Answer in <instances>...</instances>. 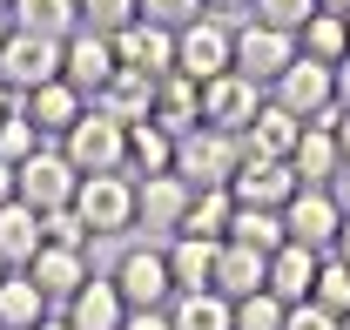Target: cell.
Returning <instances> with one entry per match:
<instances>
[{"mask_svg": "<svg viewBox=\"0 0 350 330\" xmlns=\"http://www.w3.org/2000/svg\"><path fill=\"white\" fill-rule=\"evenodd\" d=\"M269 101H283L304 128H337V115H344V101H337V68H323V61H310V54H297V61L269 81Z\"/></svg>", "mask_w": 350, "mask_h": 330, "instance_id": "obj_1", "label": "cell"}, {"mask_svg": "<svg viewBox=\"0 0 350 330\" xmlns=\"http://www.w3.org/2000/svg\"><path fill=\"white\" fill-rule=\"evenodd\" d=\"M243 168V135H222V128L196 122L189 135H175V175L189 189H229Z\"/></svg>", "mask_w": 350, "mask_h": 330, "instance_id": "obj_2", "label": "cell"}, {"mask_svg": "<svg viewBox=\"0 0 350 330\" xmlns=\"http://www.w3.org/2000/svg\"><path fill=\"white\" fill-rule=\"evenodd\" d=\"M108 283L122 290V303L129 310H169L175 303V277H169V249L162 243H129L115 256V270H108Z\"/></svg>", "mask_w": 350, "mask_h": 330, "instance_id": "obj_3", "label": "cell"}, {"mask_svg": "<svg viewBox=\"0 0 350 330\" xmlns=\"http://www.w3.org/2000/svg\"><path fill=\"white\" fill-rule=\"evenodd\" d=\"M61 155L75 162V175H129V128L108 122L101 108H88L81 122L61 135Z\"/></svg>", "mask_w": 350, "mask_h": 330, "instance_id": "obj_4", "label": "cell"}, {"mask_svg": "<svg viewBox=\"0 0 350 330\" xmlns=\"http://www.w3.org/2000/svg\"><path fill=\"white\" fill-rule=\"evenodd\" d=\"M75 189H81V175H75V162L61 155V142L34 149L27 162L14 168V196H21L27 209H41V216H54V209H75Z\"/></svg>", "mask_w": 350, "mask_h": 330, "instance_id": "obj_5", "label": "cell"}, {"mask_svg": "<svg viewBox=\"0 0 350 330\" xmlns=\"http://www.w3.org/2000/svg\"><path fill=\"white\" fill-rule=\"evenodd\" d=\"M229 68H236V27H229L222 14H202V21H189V27L175 34V75L216 81Z\"/></svg>", "mask_w": 350, "mask_h": 330, "instance_id": "obj_6", "label": "cell"}, {"mask_svg": "<svg viewBox=\"0 0 350 330\" xmlns=\"http://www.w3.org/2000/svg\"><path fill=\"white\" fill-rule=\"evenodd\" d=\"M75 216L88 223V236H129L135 229V175H81Z\"/></svg>", "mask_w": 350, "mask_h": 330, "instance_id": "obj_7", "label": "cell"}, {"mask_svg": "<svg viewBox=\"0 0 350 330\" xmlns=\"http://www.w3.org/2000/svg\"><path fill=\"white\" fill-rule=\"evenodd\" d=\"M189 203H196V189H189L175 168L169 175H142V182H135V229H142L148 243H169V236H182Z\"/></svg>", "mask_w": 350, "mask_h": 330, "instance_id": "obj_8", "label": "cell"}, {"mask_svg": "<svg viewBox=\"0 0 350 330\" xmlns=\"http://www.w3.org/2000/svg\"><path fill=\"white\" fill-rule=\"evenodd\" d=\"M0 81L14 88V94H34V88L61 81V41H47V34H7L0 47Z\"/></svg>", "mask_w": 350, "mask_h": 330, "instance_id": "obj_9", "label": "cell"}, {"mask_svg": "<svg viewBox=\"0 0 350 330\" xmlns=\"http://www.w3.org/2000/svg\"><path fill=\"white\" fill-rule=\"evenodd\" d=\"M262 101H269V88L229 68V75H216V81H202V122L222 128V135H243V128L256 122Z\"/></svg>", "mask_w": 350, "mask_h": 330, "instance_id": "obj_10", "label": "cell"}, {"mask_svg": "<svg viewBox=\"0 0 350 330\" xmlns=\"http://www.w3.org/2000/svg\"><path fill=\"white\" fill-rule=\"evenodd\" d=\"M297 54H304V47H297V34H283V27H262L256 14L236 27V75H250V81H262V88L276 81V75H283Z\"/></svg>", "mask_w": 350, "mask_h": 330, "instance_id": "obj_11", "label": "cell"}, {"mask_svg": "<svg viewBox=\"0 0 350 330\" xmlns=\"http://www.w3.org/2000/svg\"><path fill=\"white\" fill-rule=\"evenodd\" d=\"M283 229H290V243L317 249V256H330L337 236H344V209L330 203V189H297L290 209H283Z\"/></svg>", "mask_w": 350, "mask_h": 330, "instance_id": "obj_12", "label": "cell"}, {"mask_svg": "<svg viewBox=\"0 0 350 330\" xmlns=\"http://www.w3.org/2000/svg\"><path fill=\"white\" fill-rule=\"evenodd\" d=\"M297 189H304V182H297V168H290V162H269V155H243L236 182H229L236 209H290Z\"/></svg>", "mask_w": 350, "mask_h": 330, "instance_id": "obj_13", "label": "cell"}, {"mask_svg": "<svg viewBox=\"0 0 350 330\" xmlns=\"http://www.w3.org/2000/svg\"><path fill=\"white\" fill-rule=\"evenodd\" d=\"M115 68H122V61H115V41H108V34H88V27H81V34L61 41V81L75 88V94H88V101L108 88Z\"/></svg>", "mask_w": 350, "mask_h": 330, "instance_id": "obj_14", "label": "cell"}, {"mask_svg": "<svg viewBox=\"0 0 350 330\" xmlns=\"http://www.w3.org/2000/svg\"><path fill=\"white\" fill-rule=\"evenodd\" d=\"M115 61L135 68V75H148V81H162V75H175V34L155 27V21H135V27L115 34Z\"/></svg>", "mask_w": 350, "mask_h": 330, "instance_id": "obj_15", "label": "cell"}, {"mask_svg": "<svg viewBox=\"0 0 350 330\" xmlns=\"http://www.w3.org/2000/svg\"><path fill=\"white\" fill-rule=\"evenodd\" d=\"M61 317H68V330H122L129 324V303H122V290L108 283V277H88V283L61 303Z\"/></svg>", "mask_w": 350, "mask_h": 330, "instance_id": "obj_16", "label": "cell"}, {"mask_svg": "<svg viewBox=\"0 0 350 330\" xmlns=\"http://www.w3.org/2000/svg\"><path fill=\"white\" fill-rule=\"evenodd\" d=\"M297 142H304V122H297L283 101H262L256 122L243 128V155H269V162H290Z\"/></svg>", "mask_w": 350, "mask_h": 330, "instance_id": "obj_17", "label": "cell"}, {"mask_svg": "<svg viewBox=\"0 0 350 330\" xmlns=\"http://www.w3.org/2000/svg\"><path fill=\"white\" fill-rule=\"evenodd\" d=\"M88 108H101L108 122L135 128V122H148V115H155V81H148V75H135V68H115V75H108V88H101Z\"/></svg>", "mask_w": 350, "mask_h": 330, "instance_id": "obj_18", "label": "cell"}, {"mask_svg": "<svg viewBox=\"0 0 350 330\" xmlns=\"http://www.w3.org/2000/svg\"><path fill=\"white\" fill-rule=\"evenodd\" d=\"M21 115L41 128L47 142H61V135L88 115V94H75L68 81H47V88H34V94H21Z\"/></svg>", "mask_w": 350, "mask_h": 330, "instance_id": "obj_19", "label": "cell"}, {"mask_svg": "<svg viewBox=\"0 0 350 330\" xmlns=\"http://www.w3.org/2000/svg\"><path fill=\"white\" fill-rule=\"evenodd\" d=\"M27 277H34V283H41V296L61 310V303H68V296H75L94 270H88V249H54V243H47L41 256L27 263Z\"/></svg>", "mask_w": 350, "mask_h": 330, "instance_id": "obj_20", "label": "cell"}, {"mask_svg": "<svg viewBox=\"0 0 350 330\" xmlns=\"http://www.w3.org/2000/svg\"><path fill=\"white\" fill-rule=\"evenodd\" d=\"M47 249V229H41V209H27L21 196L0 209V263L7 270H27L34 256Z\"/></svg>", "mask_w": 350, "mask_h": 330, "instance_id": "obj_21", "label": "cell"}, {"mask_svg": "<svg viewBox=\"0 0 350 330\" xmlns=\"http://www.w3.org/2000/svg\"><path fill=\"white\" fill-rule=\"evenodd\" d=\"M169 277H175V296H189V290H216V256L222 243H202V236H169Z\"/></svg>", "mask_w": 350, "mask_h": 330, "instance_id": "obj_22", "label": "cell"}, {"mask_svg": "<svg viewBox=\"0 0 350 330\" xmlns=\"http://www.w3.org/2000/svg\"><path fill=\"white\" fill-rule=\"evenodd\" d=\"M216 290L229 296V303H243V296L269 290V256L250 249V243H222V256H216Z\"/></svg>", "mask_w": 350, "mask_h": 330, "instance_id": "obj_23", "label": "cell"}, {"mask_svg": "<svg viewBox=\"0 0 350 330\" xmlns=\"http://www.w3.org/2000/svg\"><path fill=\"white\" fill-rule=\"evenodd\" d=\"M317 249H304V243H283L276 256H269V296L276 303H310V290H317Z\"/></svg>", "mask_w": 350, "mask_h": 330, "instance_id": "obj_24", "label": "cell"}, {"mask_svg": "<svg viewBox=\"0 0 350 330\" xmlns=\"http://www.w3.org/2000/svg\"><path fill=\"white\" fill-rule=\"evenodd\" d=\"M7 21H14L21 34L68 41V34H81V0H14V7H7Z\"/></svg>", "mask_w": 350, "mask_h": 330, "instance_id": "obj_25", "label": "cell"}, {"mask_svg": "<svg viewBox=\"0 0 350 330\" xmlns=\"http://www.w3.org/2000/svg\"><path fill=\"white\" fill-rule=\"evenodd\" d=\"M47 317H54V303L41 296V283L27 270H7V283H0V330H41Z\"/></svg>", "mask_w": 350, "mask_h": 330, "instance_id": "obj_26", "label": "cell"}, {"mask_svg": "<svg viewBox=\"0 0 350 330\" xmlns=\"http://www.w3.org/2000/svg\"><path fill=\"white\" fill-rule=\"evenodd\" d=\"M148 122H162L169 135H189V128L202 122V81L162 75V81H155V115H148Z\"/></svg>", "mask_w": 350, "mask_h": 330, "instance_id": "obj_27", "label": "cell"}, {"mask_svg": "<svg viewBox=\"0 0 350 330\" xmlns=\"http://www.w3.org/2000/svg\"><path fill=\"white\" fill-rule=\"evenodd\" d=\"M290 168H297V182H304V189H330V182H337V168H344L337 135H330V128H304V142H297Z\"/></svg>", "mask_w": 350, "mask_h": 330, "instance_id": "obj_28", "label": "cell"}, {"mask_svg": "<svg viewBox=\"0 0 350 330\" xmlns=\"http://www.w3.org/2000/svg\"><path fill=\"white\" fill-rule=\"evenodd\" d=\"M169 324L175 330H236V303L222 290H189L169 303Z\"/></svg>", "mask_w": 350, "mask_h": 330, "instance_id": "obj_29", "label": "cell"}, {"mask_svg": "<svg viewBox=\"0 0 350 330\" xmlns=\"http://www.w3.org/2000/svg\"><path fill=\"white\" fill-rule=\"evenodd\" d=\"M175 168V135L162 122H135L129 128V175L142 182V175H169Z\"/></svg>", "mask_w": 350, "mask_h": 330, "instance_id": "obj_30", "label": "cell"}, {"mask_svg": "<svg viewBox=\"0 0 350 330\" xmlns=\"http://www.w3.org/2000/svg\"><path fill=\"white\" fill-rule=\"evenodd\" d=\"M229 223H236V196H229V189H196V203H189V216H182V236L229 243Z\"/></svg>", "mask_w": 350, "mask_h": 330, "instance_id": "obj_31", "label": "cell"}, {"mask_svg": "<svg viewBox=\"0 0 350 330\" xmlns=\"http://www.w3.org/2000/svg\"><path fill=\"white\" fill-rule=\"evenodd\" d=\"M297 47H304L310 61L337 68V61L350 54V21H344V14H310V27L297 34Z\"/></svg>", "mask_w": 350, "mask_h": 330, "instance_id": "obj_32", "label": "cell"}, {"mask_svg": "<svg viewBox=\"0 0 350 330\" xmlns=\"http://www.w3.org/2000/svg\"><path fill=\"white\" fill-rule=\"evenodd\" d=\"M229 243H250L262 256H276V249L290 243V229H283V209H236V223H229Z\"/></svg>", "mask_w": 350, "mask_h": 330, "instance_id": "obj_33", "label": "cell"}, {"mask_svg": "<svg viewBox=\"0 0 350 330\" xmlns=\"http://www.w3.org/2000/svg\"><path fill=\"white\" fill-rule=\"evenodd\" d=\"M142 21V0H81V27L88 34H122V27H135Z\"/></svg>", "mask_w": 350, "mask_h": 330, "instance_id": "obj_34", "label": "cell"}, {"mask_svg": "<svg viewBox=\"0 0 350 330\" xmlns=\"http://www.w3.org/2000/svg\"><path fill=\"white\" fill-rule=\"evenodd\" d=\"M310 303L317 310H330V317H350V270L337 256H323L317 263V290H310Z\"/></svg>", "mask_w": 350, "mask_h": 330, "instance_id": "obj_35", "label": "cell"}, {"mask_svg": "<svg viewBox=\"0 0 350 330\" xmlns=\"http://www.w3.org/2000/svg\"><path fill=\"white\" fill-rule=\"evenodd\" d=\"M34 149H47V135L34 122H27V115H21V108H14V115H0V162H27V155H34Z\"/></svg>", "mask_w": 350, "mask_h": 330, "instance_id": "obj_36", "label": "cell"}, {"mask_svg": "<svg viewBox=\"0 0 350 330\" xmlns=\"http://www.w3.org/2000/svg\"><path fill=\"white\" fill-rule=\"evenodd\" d=\"M262 27H283V34H304L310 27V14H317V0H256L250 7Z\"/></svg>", "mask_w": 350, "mask_h": 330, "instance_id": "obj_37", "label": "cell"}, {"mask_svg": "<svg viewBox=\"0 0 350 330\" xmlns=\"http://www.w3.org/2000/svg\"><path fill=\"white\" fill-rule=\"evenodd\" d=\"M283 317H290V303H276L269 290H256V296L236 303V330H283Z\"/></svg>", "mask_w": 350, "mask_h": 330, "instance_id": "obj_38", "label": "cell"}, {"mask_svg": "<svg viewBox=\"0 0 350 330\" xmlns=\"http://www.w3.org/2000/svg\"><path fill=\"white\" fill-rule=\"evenodd\" d=\"M209 7L202 0H142V21H155V27H169V34H182L189 21H202Z\"/></svg>", "mask_w": 350, "mask_h": 330, "instance_id": "obj_39", "label": "cell"}, {"mask_svg": "<svg viewBox=\"0 0 350 330\" xmlns=\"http://www.w3.org/2000/svg\"><path fill=\"white\" fill-rule=\"evenodd\" d=\"M41 229H47V243L54 249H88L94 236H88V223L75 216V209H54V216H41Z\"/></svg>", "mask_w": 350, "mask_h": 330, "instance_id": "obj_40", "label": "cell"}, {"mask_svg": "<svg viewBox=\"0 0 350 330\" xmlns=\"http://www.w3.org/2000/svg\"><path fill=\"white\" fill-rule=\"evenodd\" d=\"M283 330H344V317H330V310H317V303H290Z\"/></svg>", "mask_w": 350, "mask_h": 330, "instance_id": "obj_41", "label": "cell"}, {"mask_svg": "<svg viewBox=\"0 0 350 330\" xmlns=\"http://www.w3.org/2000/svg\"><path fill=\"white\" fill-rule=\"evenodd\" d=\"M202 7H209V14H222V21H229V27H243V21H250V7H256V0H202Z\"/></svg>", "mask_w": 350, "mask_h": 330, "instance_id": "obj_42", "label": "cell"}, {"mask_svg": "<svg viewBox=\"0 0 350 330\" xmlns=\"http://www.w3.org/2000/svg\"><path fill=\"white\" fill-rule=\"evenodd\" d=\"M122 330H175V324H169V310H129Z\"/></svg>", "mask_w": 350, "mask_h": 330, "instance_id": "obj_43", "label": "cell"}, {"mask_svg": "<svg viewBox=\"0 0 350 330\" xmlns=\"http://www.w3.org/2000/svg\"><path fill=\"white\" fill-rule=\"evenodd\" d=\"M330 203L350 216V168H337V182H330Z\"/></svg>", "mask_w": 350, "mask_h": 330, "instance_id": "obj_44", "label": "cell"}, {"mask_svg": "<svg viewBox=\"0 0 350 330\" xmlns=\"http://www.w3.org/2000/svg\"><path fill=\"white\" fill-rule=\"evenodd\" d=\"M330 135H337V155H344V168H350V108L337 115V128H330Z\"/></svg>", "mask_w": 350, "mask_h": 330, "instance_id": "obj_45", "label": "cell"}, {"mask_svg": "<svg viewBox=\"0 0 350 330\" xmlns=\"http://www.w3.org/2000/svg\"><path fill=\"white\" fill-rule=\"evenodd\" d=\"M337 101H344V108H350V54H344V61H337Z\"/></svg>", "mask_w": 350, "mask_h": 330, "instance_id": "obj_46", "label": "cell"}, {"mask_svg": "<svg viewBox=\"0 0 350 330\" xmlns=\"http://www.w3.org/2000/svg\"><path fill=\"white\" fill-rule=\"evenodd\" d=\"M14 203V162H0V209Z\"/></svg>", "mask_w": 350, "mask_h": 330, "instance_id": "obj_47", "label": "cell"}, {"mask_svg": "<svg viewBox=\"0 0 350 330\" xmlns=\"http://www.w3.org/2000/svg\"><path fill=\"white\" fill-rule=\"evenodd\" d=\"M330 256H337V263L350 270V216H344V236H337V249H330Z\"/></svg>", "mask_w": 350, "mask_h": 330, "instance_id": "obj_48", "label": "cell"}, {"mask_svg": "<svg viewBox=\"0 0 350 330\" xmlns=\"http://www.w3.org/2000/svg\"><path fill=\"white\" fill-rule=\"evenodd\" d=\"M14 108H21V94H14V88L0 81V115H14Z\"/></svg>", "mask_w": 350, "mask_h": 330, "instance_id": "obj_49", "label": "cell"}, {"mask_svg": "<svg viewBox=\"0 0 350 330\" xmlns=\"http://www.w3.org/2000/svg\"><path fill=\"white\" fill-rule=\"evenodd\" d=\"M317 14H344L350 21V0H317Z\"/></svg>", "mask_w": 350, "mask_h": 330, "instance_id": "obj_50", "label": "cell"}, {"mask_svg": "<svg viewBox=\"0 0 350 330\" xmlns=\"http://www.w3.org/2000/svg\"><path fill=\"white\" fill-rule=\"evenodd\" d=\"M41 330H68V317H61V310H54V317H47V324Z\"/></svg>", "mask_w": 350, "mask_h": 330, "instance_id": "obj_51", "label": "cell"}, {"mask_svg": "<svg viewBox=\"0 0 350 330\" xmlns=\"http://www.w3.org/2000/svg\"><path fill=\"white\" fill-rule=\"evenodd\" d=\"M7 34H14V21H7V14H0V47H7Z\"/></svg>", "mask_w": 350, "mask_h": 330, "instance_id": "obj_52", "label": "cell"}, {"mask_svg": "<svg viewBox=\"0 0 350 330\" xmlns=\"http://www.w3.org/2000/svg\"><path fill=\"white\" fill-rule=\"evenodd\" d=\"M0 283H7V263H0Z\"/></svg>", "mask_w": 350, "mask_h": 330, "instance_id": "obj_53", "label": "cell"}, {"mask_svg": "<svg viewBox=\"0 0 350 330\" xmlns=\"http://www.w3.org/2000/svg\"><path fill=\"white\" fill-rule=\"evenodd\" d=\"M7 7H14V0H0V14H7Z\"/></svg>", "mask_w": 350, "mask_h": 330, "instance_id": "obj_54", "label": "cell"}, {"mask_svg": "<svg viewBox=\"0 0 350 330\" xmlns=\"http://www.w3.org/2000/svg\"><path fill=\"white\" fill-rule=\"evenodd\" d=\"M344 330H350V317H344Z\"/></svg>", "mask_w": 350, "mask_h": 330, "instance_id": "obj_55", "label": "cell"}]
</instances>
